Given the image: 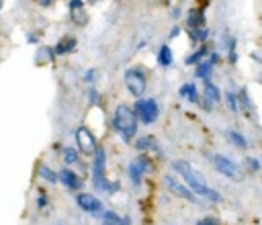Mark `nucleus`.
<instances>
[{"instance_id": "obj_9", "label": "nucleus", "mask_w": 262, "mask_h": 225, "mask_svg": "<svg viewBox=\"0 0 262 225\" xmlns=\"http://www.w3.org/2000/svg\"><path fill=\"white\" fill-rule=\"evenodd\" d=\"M164 182H166V186L172 190L174 195H178L180 199H187V201H191V202H197V201H199V197L192 193V188H191V186H185L178 178H174V176L168 174V176H164Z\"/></svg>"}, {"instance_id": "obj_26", "label": "nucleus", "mask_w": 262, "mask_h": 225, "mask_svg": "<svg viewBox=\"0 0 262 225\" xmlns=\"http://www.w3.org/2000/svg\"><path fill=\"white\" fill-rule=\"evenodd\" d=\"M96 76H98V72H96V70H88V72L84 74V82H88V84H93Z\"/></svg>"}, {"instance_id": "obj_32", "label": "nucleus", "mask_w": 262, "mask_h": 225, "mask_svg": "<svg viewBox=\"0 0 262 225\" xmlns=\"http://www.w3.org/2000/svg\"><path fill=\"white\" fill-rule=\"evenodd\" d=\"M0 8H2V0H0Z\"/></svg>"}, {"instance_id": "obj_31", "label": "nucleus", "mask_w": 262, "mask_h": 225, "mask_svg": "<svg viewBox=\"0 0 262 225\" xmlns=\"http://www.w3.org/2000/svg\"><path fill=\"white\" fill-rule=\"evenodd\" d=\"M49 2H51V0H41V4H43V6H48Z\"/></svg>"}, {"instance_id": "obj_14", "label": "nucleus", "mask_w": 262, "mask_h": 225, "mask_svg": "<svg viewBox=\"0 0 262 225\" xmlns=\"http://www.w3.org/2000/svg\"><path fill=\"white\" fill-rule=\"evenodd\" d=\"M178 92H180L182 98L191 100V103H197V100H199V92H197V86H195V84H185V86H180Z\"/></svg>"}, {"instance_id": "obj_8", "label": "nucleus", "mask_w": 262, "mask_h": 225, "mask_svg": "<svg viewBox=\"0 0 262 225\" xmlns=\"http://www.w3.org/2000/svg\"><path fill=\"white\" fill-rule=\"evenodd\" d=\"M213 166L217 168V170H219L223 176H227V178H232V180H242V174H240V170H238L236 162H232L230 158H225V156H221V154H215V156H213Z\"/></svg>"}, {"instance_id": "obj_22", "label": "nucleus", "mask_w": 262, "mask_h": 225, "mask_svg": "<svg viewBox=\"0 0 262 225\" xmlns=\"http://www.w3.org/2000/svg\"><path fill=\"white\" fill-rule=\"evenodd\" d=\"M191 37H192V39H195V41H205V39H207V37H209V31H207V29H205V27H199V29H192V31H191Z\"/></svg>"}, {"instance_id": "obj_23", "label": "nucleus", "mask_w": 262, "mask_h": 225, "mask_svg": "<svg viewBox=\"0 0 262 225\" xmlns=\"http://www.w3.org/2000/svg\"><path fill=\"white\" fill-rule=\"evenodd\" d=\"M64 162L66 164H76L78 162V152L74 148H66L64 150Z\"/></svg>"}, {"instance_id": "obj_1", "label": "nucleus", "mask_w": 262, "mask_h": 225, "mask_svg": "<svg viewBox=\"0 0 262 225\" xmlns=\"http://www.w3.org/2000/svg\"><path fill=\"white\" fill-rule=\"evenodd\" d=\"M172 168H174V172H178L182 178H185V182L192 188V193L203 197V199H207L211 202H219L221 201V195L217 193V190H213L207 186V182H205V178L192 168L189 162H182V160H176L172 162Z\"/></svg>"}, {"instance_id": "obj_29", "label": "nucleus", "mask_w": 262, "mask_h": 225, "mask_svg": "<svg viewBox=\"0 0 262 225\" xmlns=\"http://www.w3.org/2000/svg\"><path fill=\"white\" fill-rule=\"evenodd\" d=\"M88 96H90V103H96V100H98V98H96V96H98V92H96L95 88H93V90H90V92H88Z\"/></svg>"}, {"instance_id": "obj_16", "label": "nucleus", "mask_w": 262, "mask_h": 225, "mask_svg": "<svg viewBox=\"0 0 262 225\" xmlns=\"http://www.w3.org/2000/svg\"><path fill=\"white\" fill-rule=\"evenodd\" d=\"M203 13L201 10H191L189 13V27L191 29H199V27H203Z\"/></svg>"}, {"instance_id": "obj_6", "label": "nucleus", "mask_w": 262, "mask_h": 225, "mask_svg": "<svg viewBox=\"0 0 262 225\" xmlns=\"http://www.w3.org/2000/svg\"><path fill=\"white\" fill-rule=\"evenodd\" d=\"M76 145L84 156H95L96 150H98V143H96V137L93 135V131L86 129V127H78L76 129Z\"/></svg>"}, {"instance_id": "obj_33", "label": "nucleus", "mask_w": 262, "mask_h": 225, "mask_svg": "<svg viewBox=\"0 0 262 225\" xmlns=\"http://www.w3.org/2000/svg\"><path fill=\"white\" fill-rule=\"evenodd\" d=\"M55 225H66V223H55Z\"/></svg>"}, {"instance_id": "obj_10", "label": "nucleus", "mask_w": 262, "mask_h": 225, "mask_svg": "<svg viewBox=\"0 0 262 225\" xmlns=\"http://www.w3.org/2000/svg\"><path fill=\"white\" fill-rule=\"evenodd\" d=\"M147 168H150V164H147L145 158H138V160H133V162L129 164V178H131V182H133L135 186L142 182V178H143V174L147 172Z\"/></svg>"}, {"instance_id": "obj_30", "label": "nucleus", "mask_w": 262, "mask_h": 225, "mask_svg": "<svg viewBox=\"0 0 262 225\" xmlns=\"http://www.w3.org/2000/svg\"><path fill=\"white\" fill-rule=\"evenodd\" d=\"M119 225H131V219H129V217H123Z\"/></svg>"}, {"instance_id": "obj_11", "label": "nucleus", "mask_w": 262, "mask_h": 225, "mask_svg": "<svg viewBox=\"0 0 262 225\" xmlns=\"http://www.w3.org/2000/svg\"><path fill=\"white\" fill-rule=\"evenodd\" d=\"M203 94H205V100H203V107L205 109H211L215 103H219V98H221L219 88L215 86L211 80H205L203 82Z\"/></svg>"}, {"instance_id": "obj_18", "label": "nucleus", "mask_w": 262, "mask_h": 225, "mask_svg": "<svg viewBox=\"0 0 262 225\" xmlns=\"http://www.w3.org/2000/svg\"><path fill=\"white\" fill-rule=\"evenodd\" d=\"M39 176H41L43 180H48V182H51V184L60 180V174H55L51 168H48V166H41V168H39Z\"/></svg>"}, {"instance_id": "obj_24", "label": "nucleus", "mask_w": 262, "mask_h": 225, "mask_svg": "<svg viewBox=\"0 0 262 225\" xmlns=\"http://www.w3.org/2000/svg\"><path fill=\"white\" fill-rule=\"evenodd\" d=\"M238 103L242 105V109H244L246 112H252V105H250V98H248V94H246V90H242V92H240V96H238Z\"/></svg>"}, {"instance_id": "obj_3", "label": "nucleus", "mask_w": 262, "mask_h": 225, "mask_svg": "<svg viewBox=\"0 0 262 225\" xmlns=\"http://www.w3.org/2000/svg\"><path fill=\"white\" fill-rule=\"evenodd\" d=\"M93 184L95 188L98 190H105V193H115L117 190V182L115 184H111L109 180H107V154L102 148L96 150L95 154V166H93Z\"/></svg>"}, {"instance_id": "obj_15", "label": "nucleus", "mask_w": 262, "mask_h": 225, "mask_svg": "<svg viewBox=\"0 0 262 225\" xmlns=\"http://www.w3.org/2000/svg\"><path fill=\"white\" fill-rule=\"evenodd\" d=\"M211 70H213V62H201L197 66V78H203V80H209V76H211Z\"/></svg>"}, {"instance_id": "obj_25", "label": "nucleus", "mask_w": 262, "mask_h": 225, "mask_svg": "<svg viewBox=\"0 0 262 225\" xmlns=\"http://www.w3.org/2000/svg\"><path fill=\"white\" fill-rule=\"evenodd\" d=\"M225 96H227V103H230L232 111H234V112H238V109H240V103H238V96H236V94H232V92H227Z\"/></svg>"}, {"instance_id": "obj_27", "label": "nucleus", "mask_w": 262, "mask_h": 225, "mask_svg": "<svg viewBox=\"0 0 262 225\" xmlns=\"http://www.w3.org/2000/svg\"><path fill=\"white\" fill-rule=\"evenodd\" d=\"M246 162H248V168H250V170H254V172H256V170H260V162H258V160H254V158H248Z\"/></svg>"}, {"instance_id": "obj_12", "label": "nucleus", "mask_w": 262, "mask_h": 225, "mask_svg": "<svg viewBox=\"0 0 262 225\" xmlns=\"http://www.w3.org/2000/svg\"><path fill=\"white\" fill-rule=\"evenodd\" d=\"M60 182L66 188H70V190H78V188H80V178H78V174L72 172V170H62L60 172Z\"/></svg>"}, {"instance_id": "obj_2", "label": "nucleus", "mask_w": 262, "mask_h": 225, "mask_svg": "<svg viewBox=\"0 0 262 225\" xmlns=\"http://www.w3.org/2000/svg\"><path fill=\"white\" fill-rule=\"evenodd\" d=\"M138 112L135 109L127 107V105H119L115 109V115H113V129H115L123 141H131L138 133Z\"/></svg>"}, {"instance_id": "obj_7", "label": "nucleus", "mask_w": 262, "mask_h": 225, "mask_svg": "<svg viewBox=\"0 0 262 225\" xmlns=\"http://www.w3.org/2000/svg\"><path fill=\"white\" fill-rule=\"evenodd\" d=\"M76 202L84 213H88V215H93V217H102L105 215V211H102V202L95 195L80 193V195H76Z\"/></svg>"}, {"instance_id": "obj_17", "label": "nucleus", "mask_w": 262, "mask_h": 225, "mask_svg": "<svg viewBox=\"0 0 262 225\" xmlns=\"http://www.w3.org/2000/svg\"><path fill=\"white\" fill-rule=\"evenodd\" d=\"M205 55H207V47H201L199 51H195L192 55H189V58L185 60V64H187V66H199V64L203 62Z\"/></svg>"}, {"instance_id": "obj_5", "label": "nucleus", "mask_w": 262, "mask_h": 225, "mask_svg": "<svg viewBox=\"0 0 262 225\" xmlns=\"http://www.w3.org/2000/svg\"><path fill=\"white\" fill-rule=\"evenodd\" d=\"M145 74L140 70V68H131V70L125 72V86H127L129 94L135 98H142L145 92Z\"/></svg>"}, {"instance_id": "obj_21", "label": "nucleus", "mask_w": 262, "mask_h": 225, "mask_svg": "<svg viewBox=\"0 0 262 225\" xmlns=\"http://www.w3.org/2000/svg\"><path fill=\"white\" fill-rule=\"evenodd\" d=\"M74 45H76L74 39L62 41V43H58V47H55V53H68V51H72V49H74Z\"/></svg>"}, {"instance_id": "obj_19", "label": "nucleus", "mask_w": 262, "mask_h": 225, "mask_svg": "<svg viewBox=\"0 0 262 225\" xmlns=\"http://www.w3.org/2000/svg\"><path fill=\"white\" fill-rule=\"evenodd\" d=\"M227 139H230L234 145H238L240 150H244V148H248V143H246V139L242 137L240 133H236V131H227Z\"/></svg>"}, {"instance_id": "obj_28", "label": "nucleus", "mask_w": 262, "mask_h": 225, "mask_svg": "<svg viewBox=\"0 0 262 225\" xmlns=\"http://www.w3.org/2000/svg\"><path fill=\"white\" fill-rule=\"evenodd\" d=\"M197 225H219V223L215 221V219H201Z\"/></svg>"}, {"instance_id": "obj_20", "label": "nucleus", "mask_w": 262, "mask_h": 225, "mask_svg": "<svg viewBox=\"0 0 262 225\" xmlns=\"http://www.w3.org/2000/svg\"><path fill=\"white\" fill-rule=\"evenodd\" d=\"M135 148H138L140 152H145V150L154 148V137H140L138 141H135Z\"/></svg>"}, {"instance_id": "obj_4", "label": "nucleus", "mask_w": 262, "mask_h": 225, "mask_svg": "<svg viewBox=\"0 0 262 225\" xmlns=\"http://www.w3.org/2000/svg\"><path fill=\"white\" fill-rule=\"evenodd\" d=\"M135 112H138V117L142 123H145V125H152V123H156L158 115H160V107H158V103L154 98H138V103H135Z\"/></svg>"}, {"instance_id": "obj_13", "label": "nucleus", "mask_w": 262, "mask_h": 225, "mask_svg": "<svg viewBox=\"0 0 262 225\" xmlns=\"http://www.w3.org/2000/svg\"><path fill=\"white\" fill-rule=\"evenodd\" d=\"M172 62H174L172 49H170L168 45H162V47H160V51H158V64H160V66H164V68H168V66H172Z\"/></svg>"}]
</instances>
